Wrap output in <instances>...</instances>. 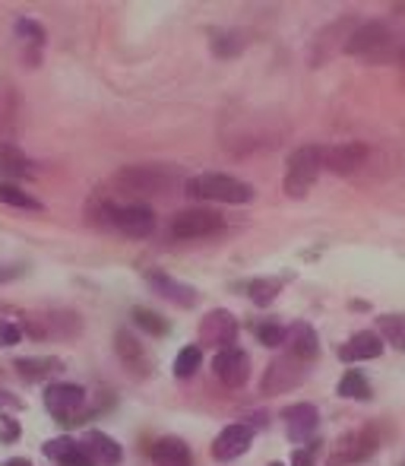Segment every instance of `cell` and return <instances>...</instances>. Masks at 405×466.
<instances>
[{"instance_id": "cell-1", "label": "cell", "mask_w": 405, "mask_h": 466, "mask_svg": "<svg viewBox=\"0 0 405 466\" xmlns=\"http://www.w3.org/2000/svg\"><path fill=\"white\" fill-rule=\"evenodd\" d=\"M99 226H108L127 238H149L155 232V213L146 203H114V200H95L89 209Z\"/></svg>"}, {"instance_id": "cell-2", "label": "cell", "mask_w": 405, "mask_h": 466, "mask_svg": "<svg viewBox=\"0 0 405 466\" xmlns=\"http://www.w3.org/2000/svg\"><path fill=\"white\" fill-rule=\"evenodd\" d=\"M396 35L387 23L380 19H368V23H358V29L349 35L345 42V55L351 57H361L368 64H387V61H396Z\"/></svg>"}, {"instance_id": "cell-3", "label": "cell", "mask_w": 405, "mask_h": 466, "mask_svg": "<svg viewBox=\"0 0 405 466\" xmlns=\"http://www.w3.org/2000/svg\"><path fill=\"white\" fill-rule=\"evenodd\" d=\"M178 185V172L165 166H127L114 175V187L133 197H165Z\"/></svg>"}, {"instance_id": "cell-4", "label": "cell", "mask_w": 405, "mask_h": 466, "mask_svg": "<svg viewBox=\"0 0 405 466\" xmlns=\"http://www.w3.org/2000/svg\"><path fill=\"white\" fill-rule=\"evenodd\" d=\"M187 197L193 200H212V203H232V207H241V203L253 200V187L241 178H232V175L222 172H202L193 175V178L184 181Z\"/></svg>"}, {"instance_id": "cell-5", "label": "cell", "mask_w": 405, "mask_h": 466, "mask_svg": "<svg viewBox=\"0 0 405 466\" xmlns=\"http://www.w3.org/2000/svg\"><path fill=\"white\" fill-rule=\"evenodd\" d=\"M320 168H323V147H317V143L298 147L295 153L289 156V162H285V178H282L285 194H289L291 200L307 197V190L317 185Z\"/></svg>"}, {"instance_id": "cell-6", "label": "cell", "mask_w": 405, "mask_h": 466, "mask_svg": "<svg viewBox=\"0 0 405 466\" xmlns=\"http://www.w3.org/2000/svg\"><path fill=\"white\" fill-rule=\"evenodd\" d=\"M89 397L80 384H67V380H54L44 387V410L57 419V425L70 429V425H83L89 419L86 410Z\"/></svg>"}, {"instance_id": "cell-7", "label": "cell", "mask_w": 405, "mask_h": 466, "mask_svg": "<svg viewBox=\"0 0 405 466\" xmlns=\"http://www.w3.org/2000/svg\"><path fill=\"white\" fill-rule=\"evenodd\" d=\"M83 320L76 311L67 308H51V311H29L23 320V333L32 339H74L80 337Z\"/></svg>"}, {"instance_id": "cell-8", "label": "cell", "mask_w": 405, "mask_h": 466, "mask_svg": "<svg viewBox=\"0 0 405 466\" xmlns=\"http://www.w3.org/2000/svg\"><path fill=\"white\" fill-rule=\"evenodd\" d=\"M380 448V431L374 425H364V429H355V431H345L336 444H332L330 457L326 463L330 466H355V463H364L377 454Z\"/></svg>"}, {"instance_id": "cell-9", "label": "cell", "mask_w": 405, "mask_h": 466, "mask_svg": "<svg viewBox=\"0 0 405 466\" xmlns=\"http://www.w3.org/2000/svg\"><path fill=\"white\" fill-rule=\"evenodd\" d=\"M168 232H172V238H178V241L212 238V235L225 232V216L215 213V209H202V207L181 209V213H174Z\"/></svg>"}, {"instance_id": "cell-10", "label": "cell", "mask_w": 405, "mask_h": 466, "mask_svg": "<svg viewBox=\"0 0 405 466\" xmlns=\"http://www.w3.org/2000/svg\"><path fill=\"white\" fill-rule=\"evenodd\" d=\"M307 369H311V365L295 356H289V352H285V356H276L270 365H266L263 380H260V393H263V397H279V393L295 390V387H301L307 380Z\"/></svg>"}, {"instance_id": "cell-11", "label": "cell", "mask_w": 405, "mask_h": 466, "mask_svg": "<svg viewBox=\"0 0 405 466\" xmlns=\"http://www.w3.org/2000/svg\"><path fill=\"white\" fill-rule=\"evenodd\" d=\"M238 318L225 308H212L206 318L200 320V350L225 352L238 343Z\"/></svg>"}, {"instance_id": "cell-12", "label": "cell", "mask_w": 405, "mask_h": 466, "mask_svg": "<svg viewBox=\"0 0 405 466\" xmlns=\"http://www.w3.org/2000/svg\"><path fill=\"white\" fill-rule=\"evenodd\" d=\"M358 23L361 19L358 16H342L339 23H330L323 32H320L317 38L311 42V51H307V61L317 67V64H323V61H330L336 51H345V42H349V35L358 29Z\"/></svg>"}, {"instance_id": "cell-13", "label": "cell", "mask_w": 405, "mask_h": 466, "mask_svg": "<svg viewBox=\"0 0 405 466\" xmlns=\"http://www.w3.org/2000/svg\"><path fill=\"white\" fill-rule=\"evenodd\" d=\"M114 352H117V359H121L123 371H127L130 378H136V380L149 378L153 369H155L149 350L133 337V330H127V327H121V330L114 333Z\"/></svg>"}, {"instance_id": "cell-14", "label": "cell", "mask_w": 405, "mask_h": 466, "mask_svg": "<svg viewBox=\"0 0 405 466\" xmlns=\"http://www.w3.org/2000/svg\"><path fill=\"white\" fill-rule=\"evenodd\" d=\"M253 444V425L247 422H232L215 435L212 441V457L219 463H228V461H238L251 451Z\"/></svg>"}, {"instance_id": "cell-15", "label": "cell", "mask_w": 405, "mask_h": 466, "mask_svg": "<svg viewBox=\"0 0 405 466\" xmlns=\"http://www.w3.org/2000/svg\"><path fill=\"white\" fill-rule=\"evenodd\" d=\"M212 371L222 384L238 390V387H244L247 380H251V356H247L244 350H238V346H232V350H225V352H215Z\"/></svg>"}, {"instance_id": "cell-16", "label": "cell", "mask_w": 405, "mask_h": 466, "mask_svg": "<svg viewBox=\"0 0 405 466\" xmlns=\"http://www.w3.org/2000/svg\"><path fill=\"white\" fill-rule=\"evenodd\" d=\"M368 162V147L358 140L351 143H336V147H323V168L332 175H355L358 168Z\"/></svg>"}, {"instance_id": "cell-17", "label": "cell", "mask_w": 405, "mask_h": 466, "mask_svg": "<svg viewBox=\"0 0 405 466\" xmlns=\"http://www.w3.org/2000/svg\"><path fill=\"white\" fill-rule=\"evenodd\" d=\"M146 286L153 289L159 299L172 301V305L178 308H193L200 301V292L193 286H187V282L168 277L165 270H146Z\"/></svg>"}, {"instance_id": "cell-18", "label": "cell", "mask_w": 405, "mask_h": 466, "mask_svg": "<svg viewBox=\"0 0 405 466\" xmlns=\"http://www.w3.org/2000/svg\"><path fill=\"white\" fill-rule=\"evenodd\" d=\"M282 422H285V435L289 441L304 444L313 438L320 425V410L313 403H295V406H285L282 410Z\"/></svg>"}, {"instance_id": "cell-19", "label": "cell", "mask_w": 405, "mask_h": 466, "mask_svg": "<svg viewBox=\"0 0 405 466\" xmlns=\"http://www.w3.org/2000/svg\"><path fill=\"white\" fill-rule=\"evenodd\" d=\"M383 356V339L374 330H358L339 346V359L342 362H368V359Z\"/></svg>"}, {"instance_id": "cell-20", "label": "cell", "mask_w": 405, "mask_h": 466, "mask_svg": "<svg viewBox=\"0 0 405 466\" xmlns=\"http://www.w3.org/2000/svg\"><path fill=\"white\" fill-rule=\"evenodd\" d=\"M44 457L54 461L57 466H95V461L89 457V451L83 448V441L67 438V435L44 441Z\"/></svg>"}, {"instance_id": "cell-21", "label": "cell", "mask_w": 405, "mask_h": 466, "mask_svg": "<svg viewBox=\"0 0 405 466\" xmlns=\"http://www.w3.org/2000/svg\"><path fill=\"white\" fill-rule=\"evenodd\" d=\"M285 350H289V356H295L311 365L313 359L320 356L317 330H313L311 324H304V320H295V324L289 327V333H285Z\"/></svg>"}, {"instance_id": "cell-22", "label": "cell", "mask_w": 405, "mask_h": 466, "mask_svg": "<svg viewBox=\"0 0 405 466\" xmlns=\"http://www.w3.org/2000/svg\"><path fill=\"white\" fill-rule=\"evenodd\" d=\"M149 457H153V466H193L191 448H187V441L178 435L159 438V441L153 444V451H149Z\"/></svg>"}, {"instance_id": "cell-23", "label": "cell", "mask_w": 405, "mask_h": 466, "mask_svg": "<svg viewBox=\"0 0 405 466\" xmlns=\"http://www.w3.org/2000/svg\"><path fill=\"white\" fill-rule=\"evenodd\" d=\"M83 448L89 451V457L95 461V466H117L123 461V451L121 444L114 441L111 435H104V431H86L83 435Z\"/></svg>"}, {"instance_id": "cell-24", "label": "cell", "mask_w": 405, "mask_h": 466, "mask_svg": "<svg viewBox=\"0 0 405 466\" xmlns=\"http://www.w3.org/2000/svg\"><path fill=\"white\" fill-rule=\"evenodd\" d=\"M19 130V96L16 89L0 86V147L13 143Z\"/></svg>"}, {"instance_id": "cell-25", "label": "cell", "mask_w": 405, "mask_h": 466, "mask_svg": "<svg viewBox=\"0 0 405 466\" xmlns=\"http://www.w3.org/2000/svg\"><path fill=\"white\" fill-rule=\"evenodd\" d=\"M0 172L16 175V178H35V162L19 149V143H4L0 147Z\"/></svg>"}, {"instance_id": "cell-26", "label": "cell", "mask_w": 405, "mask_h": 466, "mask_svg": "<svg viewBox=\"0 0 405 466\" xmlns=\"http://www.w3.org/2000/svg\"><path fill=\"white\" fill-rule=\"evenodd\" d=\"M16 371L23 374L25 380H48L54 374L64 371V362L54 356H42V359H16Z\"/></svg>"}, {"instance_id": "cell-27", "label": "cell", "mask_w": 405, "mask_h": 466, "mask_svg": "<svg viewBox=\"0 0 405 466\" xmlns=\"http://www.w3.org/2000/svg\"><path fill=\"white\" fill-rule=\"evenodd\" d=\"M336 393L342 400H361V403H368V400L374 397V387H370V380L364 378V371L349 369L342 374V380H339Z\"/></svg>"}, {"instance_id": "cell-28", "label": "cell", "mask_w": 405, "mask_h": 466, "mask_svg": "<svg viewBox=\"0 0 405 466\" xmlns=\"http://www.w3.org/2000/svg\"><path fill=\"white\" fill-rule=\"evenodd\" d=\"M377 333L396 352H405V314H380L377 318Z\"/></svg>"}, {"instance_id": "cell-29", "label": "cell", "mask_w": 405, "mask_h": 466, "mask_svg": "<svg viewBox=\"0 0 405 466\" xmlns=\"http://www.w3.org/2000/svg\"><path fill=\"white\" fill-rule=\"evenodd\" d=\"M279 292H282V279L279 277H260V279L247 282V295H251V301L260 308H270L272 301L279 299Z\"/></svg>"}, {"instance_id": "cell-30", "label": "cell", "mask_w": 405, "mask_h": 466, "mask_svg": "<svg viewBox=\"0 0 405 466\" xmlns=\"http://www.w3.org/2000/svg\"><path fill=\"white\" fill-rule=\"evenodd\" d=\"M0 203H6V207H13V209H29V213H42L44 209L42 200H35V197L25 194V190L16 185H4V181H0Z\"/></svg>"}, {"instance_id": "cell-31", "label": "cell", "mask_w": 405, "mask_h": 466, "mask_svg": "<svg viewBox=\"0 0 405 466\" xmlns=\"http://www.w3.org/2000/svg\"><path fill=\"white\" fill-rule=\"evenodd\" d=\"M130 318H133V324L140 327L143 333H149V337H165V333L172 330V324H168L162 314H155L153 308H133Z\"/></svg>"}, {"instance_id": "cell-32", "label": "cell", "mask_w": 405, "mask_h": 466, "mask_svg": "<svg viewBox=\"0 0 405 466\" xmlns=\"http://www.w3.org/2000/svg\"><path fill=\"white\" fill-rule=\"evenodd\" d=\"M212 55H219V57H234V55H241L244 51V35L241 32H234V29H222V32H212Z\"/></svg>"}, {"instance_id": "cell-33", "label": "cell", "mask_w": 405, "mask_h": 466, "mask_svg": "<svg viewBox=\"0 0 405 466\" xmlns=\"http://www.w3.org/2000/svg\"><path fill=\"white\" fill-rule=\"evenodd\" d=\"M200 365H202V350H200V343L184 346V350L178 352V359H174V378H181V380L193 378V374L200 371Z\"/></svg>"}, {"instance_id": "cell-34", "label": "cell", "mask_w": 405, "mask_h": 466, "mask_svg": "<svg viewBox=\"0 0 405 466\" xmlns=\"http://www.w3.org/2000/svg\"><path fill=\"white\" fill-rule=\"evenodd\" d=\"M253 333H257L260 346L279 350V346H285V333H289V327L279 324V320H260V324H253Z\"/></svg>"}, {"instance_id": "cell-35", "label": "cell", "mask_w": 405, "mask_h": 466, "mask_svg": "<svg viewBox=\"0 0 405 466\" xmlns=\"http://www.w3.org/2000/svg\"><path fill=\"white\" fill-rule=\"evenodd\" d=\"M13 29H16V35L23 38L25 45H35V48H42L44 38H48V32H44V25L38 23V19H32V16H19Z\"/></svg>"}, {"instance_id": "cell-36", "label": "cell", "mask_w": 405, "mask_h": 466, "mask_svg": "<svg viewBox=\"0 0 405 466\" xmlns=\"http://www.w3.org/2000/svg\"><path fill=\"white\" fill-rule=\"evenodd\" d=\"M23 339V327L13 320H0V346H16Z\"/></svg>"}, {"instance_id": "cell-37", "label": "cell", "mask_w": 405, "mask_h": 466, "mask_svg": "<svg viewBox=\"0 0 405 466\" xmlns=\"http://www.w3.org/2000/svg\"><path fill=\"white\" fill-rule=\"evenodd\" d=\"M19 435H23V429H19V422L16 419H10V416H0V441H19Z\"/></svg>"}, {"instance_id": "cell-38", "label": "cell", "mask_w": 405, "mask_h": 466, "mask_svg": "<svg viewBox=\"0 0 405 466\" xmlns=\"http://www.w3.org/2000/svg\"><path fill=\"white\" fill-rule=\"evenodd\" d=\"M313 463H317V448L291 451V466H313Z\"/></svg>"}, {"instance_id": "cell-39", "label": "cell", "mask_w": 405, "mask_h": 466, "mask_svg": "<svg viewBox=\"0 0 405 466\" xmlns=\"http://www.w3.org/2000/svg\"><path fill=\"white\" fill-rule=\"evenodd\" d=\"M0 406H19V400L13 397L10 390H4V387H0Z\"/></svg>"}, {"instance_id": "cell-40", "label": "cell", "mask_w": 405, "mask_h": 466, "mask_svg": "<svg viewBox=\"0 0 405 466\" xmlns=\"http://www.w3.org/2000/svg\"><path fill=\"white\" fill-rule=\"evenodd\" d=\"M13 277H16V270H13V267H0V282H6Z\"/></svg>"}, {"instance_id": "cell-41", "label": "cell", "mask_w": 405, "mask_h": 466, "mask_svg": "<svg viewBox=\"0 0 405 466\" xmlns=\"http://www.w3.org/2000/svg\"><path fill=\"white\" fill-rule=\"evenodd\" d=\"M4 466H32V461H25V457H13V461H6Z\"/></svg>"}, {"instance_id": "cell-42", "label": "cell", "mask_w": 405, "mask_h": 466, "mask_svg": "<svg viewBox=\"0 0 405 466\" xmlns=\"http://www.w3.org/2000/svg\"><path fill=\"white\" fill-rule=\"evenodd\" d=\"M266 466H285V463H266Z\"/></svg>"}]
</instances>
